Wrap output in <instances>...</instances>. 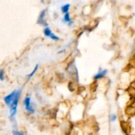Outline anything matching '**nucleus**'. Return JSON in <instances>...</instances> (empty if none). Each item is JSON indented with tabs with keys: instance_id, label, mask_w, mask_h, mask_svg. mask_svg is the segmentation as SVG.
Here are the masks:
<instances>
[{
	"instance_id": "f257e3e1",
	"label": "nucleus",
	"mask_w": 135,
	"mask_h": 135,
	"mask_svg": "<svg viewBox=\"0 0 135 135\" xmlns=\"http://www.w3.org/2000/svg\"><path fill=\"white\" fill-rule=\"evenodd\" d=\"M24 105L26 111H28V112H30V113H33L34 112V108H33L32 106L31 105V98H30V97H26V98H24Z\"/></svg>"
},
{
	"instance_id": "f03ea898",
	"label": "nucleus",
	"mask_w": 135,
	"mask_h": 135,
	"mask_svg": "<svg viewBox=\"0 0 135 135\" xmlns=\"http://www.w3.org/2000/svg\"><path fill=\"white\" fill-rule=\"evenodd\" d=\"M16 92H17V90H14L11 92V94H9L8 96H7L5 98H4L5 102L6 103V104L8 105V106H11V104L13 102V99H14V97L15 96Z\"/></svg>"
},
{
	"instance_id": "7ed1b4c3",
	"label": "nucleus",
	"mask_w": 135,
	"mask_h": 135,
	"mask_svg": "<svg viewBox=\"0 0 135 135\" xmlns=\"http://www.w3.org/2000/svg\"><path fill=\"white\" fill-rule=\"evenodd\" d=\"M107 73V69H104L102 70V69H100L99 72L94 76V79L95 80H98V79H100L103 78L105 74Z\"/></svg>"
},
{
	"instance_id": "20e7f679",
	"label": "nucleus",
	"mask_w": 135,
	"mask_h": 135,
	"mask_svg": "<svg viewBox=\"0 0 135 135\" xmlns=\"http://www.w3.org/2000/svg\"><path fill=\"white\" fill-rule=\"evenodd\" d=\"M45 13H46V10H44L42 11L40 15L39 19H38V23L40 24H42L44 25V26L46 27H48V24L46 23V22L44 21V17H45Z\"/></svg>"
},
{
	"instance_id": "39448f33",
	"label": "nucleus",
	"mask_w": 135,
	"mask_h": 135,
	"mask_svg": "<svg viewBox=\"0 0 135 135\" xmlns=\"http://www.w3.org/2000/svg\"><path fill=\"white\" fill-rule=\"evenodd\" d=\"M70 8V4H65L63 6L61 7V11L63 13H69V10Z\"/></svg>"
},
{
	"instance_id": "423d86ee",
	"label": "nucleus",
	"mask_w": 135,
	"mask_h": 135,
	"mask_svg": "<svg viewBox=\"0 0 135 135\" xmlns=\"http://www.w3.org/2000/svg\"><path fill=\"white\" fill-rule=\"evenodd\" d=\"M38 69V64H37L35 66L34 69H33L32 71V72H31V73H30V74H28V76H27V78H28V80L31 79V78H32V76H34V74H35V73H36V72L37 71Z\"/></svg>"
},
{
	"instance_id": "0eeeda50",
	"label": "nucleus",
	"mask_w": 135,
	"mask_h": 135,
	"mask_svg": "<svg viewBox=\"0 0 135 135\" xmlns=\"http://www.w3.org/2000/svg\"><path fill=\"white\" fill-rule=\"evenodd\" d=\"M52 33V32L51 29L49 27H46V28H44V34L46 36L50 37V36Z\"/></svg>"
},
{
	"instance_id": "6e6552de",
	"label": "nucleus",
	"mask_w": 135,
	"mask_h": 135,
	"mask_svg": "<svg viewBox=\"0 0 135 135\" xmlns=\"http://www.w3.org/2000/svg\"><path fill=\"white\" fill-rule=\"evenodd\" d=\"M51 39L53 40H54V41H58L59 40V36H56V35L55 34H53V33H52L51 34V35L50 36V37Z\"/></svg>"
},
{
	"instance_id": "1a4fd4ad",
	"label": "nucleus",
	"mask_w": 135,
	"mask_h": 135,
	"mask_svg": "<svg viewBox=\"0 0 135 135\" xmlns=\"http://www.w3.org/2000/svg\"><path fill=\"white\" fill-rule=\"evenodd\" d=\"M64 21L66 22H71V18H70L69 13H65V15H64Z\"/></svg>"
},
{
	"instance_id": "9d476101",
	"label": "nucleus",
	"mask_w": 135,
	"mask_h": 135,
	"mask_svg": "<svg viewBox=\"0 0 135 135\" xmlns=\"http://www.w3.org/2000/svg\"><path fill=\"white\" fill-rule=\"evenodd\" d=\"M13 135H25L24 133L21 132V131H18L13 130Z\"/></svg>"
},
{
	"instance_id": "9b49d317",
	"label": "nucleus",
	"mask_w": 135,
	"mask_h": 135,
	"mask_svg": "<svg viewBox=\"0 0 135 135\" xmlns=\"http://www.w3.org/2000/svg\"><path fill=\"white\" fill-rule=\"evenodd\" d=\"M4 73H3V70H0V79L1 81H3L4 80Z\"/></svg>"
},
{
	"instance_id": "f8f14e48",
	"label": "nucleus",
	"mask_w": 135,
	"mask_h": 135,
	"mask_svg": "<svg viewBox=\"0 0 135 135\" xmlns=\"http://www.w3.org/2000/svg\"><path fill=\"white\" fill-rule=\"evenodd\" d=\"M117 115H115V114H113V115H111V121L112 122H114L115 121H116L117 119Z\"/></svg>"
}]
</instances>
